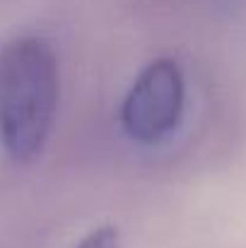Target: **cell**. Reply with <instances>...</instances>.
<instances>
[{
	"instance_id": "1",
	"label": "cell",
	"mask_w": 246,
	"mask_h": 248,
	"mask_svg": "<svg viewBox=\"0 0 246 248\" xmlns=\"http://www.w3.org/2000/svg\"><path fill=\"white\" fill-rule=\"evenodd\" d=\"M61 65L49 39L24 34L0 48V145L12 162L36 159L56 123Z\"/></svg>"
},
{
	"instance_id": "2",
	"label": "cell",
	"mask_w": 246,
	"mask_h": 248,
	"mask_svg": "<svg viewBox=\"0 0 246 248\" xmlns=\"http://www.w3.org/2000/svg\"><path fill=\"white\" fill-rule=\"evenodd\" d=\"M186 80L174 58L148 63L121 101V128L138 145H157L181 123Z\"/></svg>"
},
{
	"instance_id": "3",
	"label": "cell",
	"mask_w": 246,
	"mask_h": 248,
	"mask_svg": "<svg viewBox=\"0 0 246 248\" xmlns=\"http://www.w3.org/2000/svg\"><path fill=\"white\" fill-rule=\"evenodd\" d=\"M118 244H121V236H118L116 227H99V229L89 232L73 248H118Z\"/></svg>"
}]
</instances>
